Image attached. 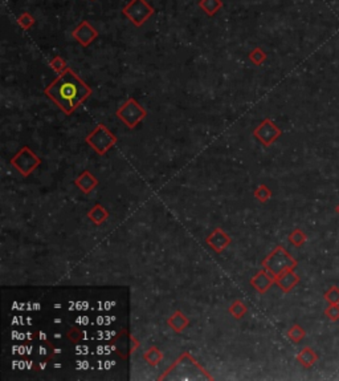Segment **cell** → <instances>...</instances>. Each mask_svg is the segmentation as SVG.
I'll use <instances>...</instances> for the list:
<instances>
[{
    "mask_svg": "<svg viewBox=\"0 0 339 381\" xmlns=\"http://www.w3.org/2000/svg\"><path fill=\"white\" fill-rule=\"evenodd\" d=\"M45 92L49 94V97H52L65 112L69 113L76 108L82 100L89 96L90 89L74 73L67 69L57 80L47 88Z\"/></svg>",
    "mask_w": 339,
    "mask_h": 381,
    "instance_id": "1",
    "label": "cell"
},
{
    "mask_svg": "<svg viewBox=\"0 0 339 381\" xmlns=\"http://www.w3.org/2000/svg\"><path fill=\"white\" fill-rule=\"evenodd\" d=\"M123 14L133 22L134 26L141 27L152 14L154 8L145 1V0H133L129 5L123 8Z\"/></svg>",
    "mask_w": 339,
    "mask_h": 381,
    "instance_id": "2",
    "label": "cell"
},
{
    "mask_svg": "<svg viewBox=\"0 0 339 381\" xmlns=\"http://www.w3.org/2000/svg\"><path fill=\"white\" fill-rule=\"evenodd\" d=\"M73 36L80 41L81 45L88 47V45L97 37V31L93 29L88 22H82L80 26L76 28V31L73 32Z\"/></svg>",
    "mask_w": 339,
    "mask_h": 381,
    "instance_id": "3",
    "label": "cell"
},
{
    "mask_svg": "<svg viewBox=\"0 0 339 381\" xmlns=\"http://www.w3.org/2000/svg\"><path fill=\"white\" fill-rule=\"evenodd\" d=\"M256 133L261 137V139L265 144H270L272 141H274L278 136L281 135V132L277 129V126L273 125L272 122L268 121V120L260 126V129Z\"/></svg>",
    "mask_w": 339,
    "mask_h": 381,
    "instance_id": "4",
    "label": "cell"
},
{
    "mask_svg": "<svg viewBox=\"0 0 339 381\" xmlns=\"http://www.w3.org/2000/svg\"><path fill=\"white\" fill-rule=\"evenodd\" d=\"M297 360H298L299 363L302 364L305 368H310L318 361V354H315L310 347H306V348H304V350L299 352L298 356H297Z\"/></svg>",
    "mask_w": 339,
    "mask_h": 381,
    "instance_id": "5",
    "label": "cell"
},
{
    "mask_svg": "<svg viewBox=\"0 0 339 381\" xmlns=\"http://www.w3.org/2000/svg\"><path fill=\"white\" fill-rule=\"evenodd\" d=\"M297 283H298V276L294 275L291 271H288V272H286L285 275H282L281 279H280V286H281L284 291L291 290Z\"/></svg>",
    "mask_w": 339,
    "mask_h": 381,
    "instance_id": "6",
    "label": "cell"
},
{
    "mask_svg": "<svg viewBox=\"0 0 339 381\" xmlns=\"http://www.w3.org/2000/svg\"><path fill=\"white\" fill-rule=\"evenodd\" d=\"M201 8L204 9L208 15H215L218 12V9L223 5V3L220 0H201L199 3Z\"/></svg>",
    "mask_w": 339,
    "mask_h": 381,
    "instance_id": "7",
    "label": "cell"
},
{
    "mask_svg": "<svg viewBox=\"0 0 339 381\" xmlns=\"http://www.w3.org/2000/svg\"><path fill=\"white\" fill-rule=\"evenodd\" d=\"M325 299L329 304H339V287L338 286H331L325 292Z\"/></svg>",
    "mask_w": 339,
    "mask_h": 381,
    "instance_id": "8",
    "label": "cell"
},
{
    "mask_svg": "<svg viewBox=\"0 0 339 381\" xmlns=\"http://www.w3.org/2000/svg\"><path fill=\"white\" fill-rule=\"evenodd\" d=\"M289 337L294 343H298V341H301L305 337V329L302 327H299V326H294L289 331Z\"/></svg>",
    "mask_w": 339,
    "mask_h": 381,
    "instance_id": "9",
    "label": "cell"
},
{
    "mask_svg": "<svg viewBox=\"0 0 339 381\" xmlns=\"http://www.w3.org/2000/svg\"><path fill=\"white\" fill-rule=\"evenodd\" d=\"M325 315L330 319L331 322H338L339 320V304H329L325 309Z\"/></svg>",
    "mask_w": 339,
    "mask_h": 381,
    "instance_id": "10",
    "label": "cell"
},
{
    "mask_svg": "<svg viewBox=\"0 0 339 381\" xmlns=\"http://www.w3.org/2000/svg\"><path fill=\"white\" fill-rule=\"evenodd\" d=\"M305 241H306V234L301 230H295L294 233L290 235V242L293 243L294 246H301L304 245Z\"/></svg>",
    "mask_w": 339,
    "mask_h": 381,
    "instance_id": "11",
    "label": "cell"
},
{
    "mask_svg": "<svg viewBox=\"0 0 339 381\" xmlns=\"http://www.w3.org/2000/svg\"><path fill=\"white\" fill-rule=\"evenodd\" d=\"M249 58L254 64H256V65H260V64L263 63L264 60L266 58V56H265V54H264L263 51L260 50V48H256L253 52H250Z\"/></svg>",
    "mask_w": 339,
    "mask_h": 381,
    "instance_id": "12",
    "label": "cell"
},
{
    "mask_svg": "<svg viewBox=\"0 0 339 381\" xmlns=\"http://www.w3.org/2000/svg\"><path fill=\"white\" fill-rule=\"evenodd\" d=\"M33 18H31L29 15L28 14H24L22 15V18H19V23H20V26H23L24 28H28L29 26H32L33 24Z\"/></svg>",
    "mask_w": 339,
    "mask_h": 381,
    "instance_id": "13",
    "label": "cell"
},
{
    "mask_svg": "<svg viewBox=\"0 0 339 381\" xmlns=\"http://www.w3.org/2000/svg\"><path fill=\"white\" fill-rule=\"evenodd\" d=\"M335 211H337V213L339 214V205H337V207H335Z\"/></svg>",
    "mask_w": 339,
    "mask_h": 381,
    "instance_id": "14",
    "label": "cell"
}]
</instances>
